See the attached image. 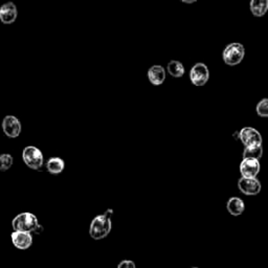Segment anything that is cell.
<instances>
[{"instance_id":"6da1fadb","label":"cell","mask_w":268,"mask_h":268,"mask_svg":"<svg viewBox=\"0 0 268 268\" xmlns=\"http://www.w3.org/2000/svg\"><path fill=\"white\" fill-rule=\"evenodd\" d=\"M112 215L113 209L108 208L102 215L92 219L89 225V235L93 240H103L110 234L112 228Z\"/></svg>"},{"instance_id":"7a4b0ae2","label":"cell","mask_w":268,"mask_h":268,"mask_svg":"<svg viewBox=\"0 0 268 268\" xmlns=\"http://www.w3.org/2000/svg\"><path fill=\"white\" fill-rule=\"evenodd\" d=\"M12 227L14 231H21L26 233H38L39 229H42V226L39 223L38 218L32 213L24 212L20 213L13 219Z\"/></svg>"},{"instance_id":"3957f363","label":"cell","mask_w":268,"mask_h":268,"mask_svg":"<svg viewBox=\"0 0 268 268\" xmlns=\"http://www.w3.org/2000/svg\"><path fill=\"white\" fill-rule=\"evenodd\" d=\"M245 57V47L240 42L227 44L222 51V60L228 66H236L243 61Z\"/></svg>"},{"instance_id":"277c9868","label":"cell","mask_w":268,"mask_h":268,"mask_svg":"<svg viewBox=\"0 0 268 268\" xmlns=\"http://www.w3.org/2000/svg\"><path fill=\"white\" fill-rule=\"evenodd\" d=\"M22 159L26 167L32 170H40L44 165V156L41 150L35 146H28L23 149Z\"/></svg>"},{"instance_id":"5b68a950","label":"cell","mask_w":268,"mask_h":268,"mask_svg":"<svg viewBox=\"0 0 268 268\" xmlns=\"http://www.w3.org/2000/svg\"><path fill=\"white\" fill-rule=\"evenodd\" d=\"M238 139L245 148H254L262 146L263 139L261 133L253 127H244L238 133Z\"/></svg>"},{"instance_id":"8992f818","label":"cell","mask_w":268,"mask_h":268,"mask_svg":"<svg viewBox=\"0 0 268 268\" xmlns=\"http://www.w3.org/2000/svg\"><path fill=\"white\" fill-rule=\"evenodd\" d=\"M209 80V69L204 63H196L190 70V81L194 86H204Z\"/></svg>"},{"instance_id":"52a82bcc","label":"cell","mask_w":268,"mask_h":268,"mask_svg":"<svg viewBox=\"0 0 268 268\" xmlns=\"http://www.w3.org/2000/svg\"><path fill=\"white\" fill-rule=\"evenodd\" d=\"M239 191L246 196H256L262 190V184L259 179L242 177L238 180Z\"/></svg>"},{"instance_id":"ba28073f","label":"cell","mask_w":268,"mask_h":268,"mask_svg":"<svg viewBox=\"0 0 268 268\" xmlns=\"http://www.w3.org/2000/svg\"><path fill=\"white\" fill-rule=\"evenodd\" d=\"M261 171V165L258 159L243 158L240 164V174L242 177L256 178Z\"/></svg>"},{"instance_id":"9c48e42d","label":"cell","mask_w":268,"mask_h":268,"mask_svg":"<svg viewBox=\"0 0 268 268\" xmlns=\"http://www.w3.org/2000/svg\"><path fill=\"white\" fill-rule=\"evenodd\" d=\"M2 127H3L4 133L10 139L18 138L22 131V126H21L20 121L14 116L5 117Z\"/></svg>"},{"instance_id":"30bf717a","label":"cell","mask_w":268,"mask_h":268,"mask_svg":"<svg viewBox=\"0 0 268 268\" xmlns=\"http://www.w3.org/2000/svg\"><path fill=\"white\" fill-rule=\"evenodd\" d=\"M11 241L17 250L26 251L33 245V235L26 232L14 231L11 234Z\"/></svg>"},{"instance_id":"8fae6325","label":"cell","mask_w":268,"mask_h":268,"mask_svg":"<svg viewBox=\"0 0 268 268\" xmlns=\"http://www.w3.org/2000/svg\"><path fill=\"white\" fill-rule=\"evenodd\" d=\"M18 17V10L14 3H7L0 7V21L4 24H13Z\"/></svg>"},{"instance_id":"7c38bea8","label":"cell","mask_w":268,"mask_h":268,"mask_svg":"<svg viewBox=\"0 0 268 268\" xmlns=\"http://www.w3.org/2000/svg\"><path fill=\"white\" fill-rule=\"evenodd\" d=\"M149 81L154 86H160L166 80V69L162 65H153L147 72Z\"/></svg>"},{"instance_id":"4fadbf2b","label":"cell","mask_w":268,"mask_h":268,"mask_svg":"<svg viewBox=\"0 0 268 268\" xmlns=\"http://www.w3.org/2000/svg\"><path fill=\"white\" fill-rule=\"evenodd\" d=\"M226 209L232 216H240L245 210V203L239 197H231L226 202Z\"/></svg>"},{"instance_id":"5bb4252c","label":"cell","mask_w":268,"mask_h":268,"mask_svg":"<svg viewBox=\"0 0 268 268\" xmlns=\"http://www.w3.org/2000/svg\"><path fill=\"white\" fill-rule=\"evenodd\" d=\"M46 169L51 175H59L65 169V162L61 157H50L46 163Z\"/></svg>"},{"instance_id":"9a60e30c","label":"cell","mask_w":268,"mask_h":268,"mask_svg":"<svg viewBox=\"0 0 268 268\" xmlns=\"http://www.w3.org/2000/svg\"><path fill=\"white\" fill-rule=\"evenodd\" d=\"M250 10L255 17H263L268 12V0H251Z\"/></svg>"},{"instance_id":"2e32d148","label":"cell","mask_w":268,"mask_h":268,"mask_svg":"<svg viewBox=\"0 0 268 268\" xmlns=\"http://www.w3.org/2000/svg\"><path fill=\"white\" fill-rule=\"evenodd\" d=\"M167 70L173 78H182L185 73L183 64L177 60H171L167 65Z\"/></svg>"},{"instance_id":"e0dca14e","label":"cell","mask_w":268,"mask_h":268,"mask_svg":"<svg viewBox=\"0 0 268 268\" xmlns=\"http://www.w3.org/2000/svg\"><path fill=\"white\" fill-rule=\"evenodd\" d=\"M263 156V147L258 146L254 148H245L242 153L243 158H254L260 160L261 157Z\"/></svg>"},{"instance_id":"ac0fdd59","label":"cell","mask_w":268,"mask_h":268,"mask_svg":"<svg viewBox=\"0 0 268 268\" xmlns=\"http://www.w3.org/2000/svg\"><path fill=\"white\" fill-rule=\"evenodd\" d=\"M14 164V158L11 154L9 153H4L0 154V171H8L12 168Z\"/></svg>"},{"instance_id":"d6986e66","label":"cell","mask_w":268,"mask_h":268,"mask_svg":"<svg viewBox=\"0 0 268 268\" xmlns=\"http://www.w3.org/2000/svg\"><path fill=\"white\" fill-rule=\"evenodd\" d=\"M256 112L260 118H268V98L262 99L257 104Z\"/></svg>"},{"instance_id":"ffe728a7","label":"cell","mask_w":268,"mask_h":268,"mask_svg":"<svg viewBox=\"0 0 268 268\" xmlns=\"http://www.w3.org/2000/svg\"><path fill=\"white\" fill-rule=\"evenodd\" d=\"M118 268H137V265L131 260H124V261L120 262V264L118 265Z\"/></svg>"},{"instance_id":"44dd1931","label":"cell","mask_w":268,"mask_h":268,"mask_svg":"<svg viewBox=\"0 0 268 268\" xmlns=\"http://www.w3.org/2000/svg\"><path fill=\"white\" fill-rule=\"evenodd\" d=\"M180 2L183 4H186V5H193V4H196L198 0H180Z\"/></svg>"},{"instance_id":"7402d4cb","label":"cell","mask_w":268,"mask_h":268,"mask_svg":"<svg viewBox=\"0 0 268 268\" xmlns=\"http://www.w3.org/2000/svg\"><path fill=\"white\" fill-rule=\"evenodd\" d=\"M192 268H198V267H192Z\"/></svg>"}]
</instances>
